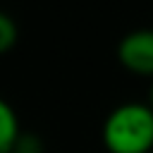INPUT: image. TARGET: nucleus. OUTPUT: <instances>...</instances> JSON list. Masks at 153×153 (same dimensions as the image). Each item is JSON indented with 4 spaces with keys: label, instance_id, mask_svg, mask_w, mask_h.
Returning a JSON list of instances; mask_svg holds the SVG:
<instances>
[{
    "label": "nucleus",
    "instance_id": "1",
    "mask_svg": "<svg viewBox=\"0 0 153 153\" xmlns=\"http://www.w3.org/2000/svg\"><path fill=\"white\" fill-rule=\"evenodd\" d=\"M100 139L108 153H151L153 110L139 100L115 105L103 120Z\"/></svg>",
    "mask_w": 153,
    "mask_h": 153
},
{
    "label": "nucleus",
    "instance_id": "2",
    "mask_svg": "<svg viewBox=\"0 0 153 153\" xmlns=\"http://www.w3.org/2000/svg\"><path fill=\"white\" fill-rule=\"evenodd\" d=\"M117 60L127 72L153 79V29L127 31L117 43Z\"/></svg>",
    "mask_w": 153,
    "mask_h": 153
},
{
    "label": "nucleus",
    "instance_id": "3",
    "mask_svg": "<svg viewBox=\"0 0 153 153\" xmlns=\"http://www.w3.org/2000/svg\"><path fill=\"white\" fill-rule=\"evenodd\" d=\"M19 131L22 129H19V120H17L14 108L5 98H0V153H12Z\"/></svg>",
    "mask_w": 153,
    "mask_h": 153
},
{
    "label": "nucleus",
    "instance_id": "4",
    "mask_svg": "<svg viewBox=\"0 0 153 153\" xmlns=\"http://www.w3.org/2000/svg\"><path fill=\"white\" fill-rule=\"evenodd\" d=\"M17 38H19V29H17V22L0 10V55L10 53L14 45H17Z\"/></svg>",
    "mask_w": 153,
    "mask_h": 153
},
{
    "label": "nucleus",
    "instance_id": "5",
    "mask_svg": "<svg viewBox=\"0 0 153 153\" xmlns=\"http://www.w3.org/2000/svg\"><path fill=\"white\" fill-rule=\"evenodd\" d=\"M43 139L33 131H19L12 153H43Z\"/></svg>",
    "mask_w": 153,
    "mask_h": 153
},
{
    "label": "nucleus",
    "instance_id": "6",
    "mask_svg": "<svg viewBox=\"0 0 153 153\" xmlns=\"http://www.w3.org/2000/svg\"><path fill=\"white\" fill-rule=\"evenodd\" d=\"M146 105L153 110V79H151V86H148V98H146Z\"/></svg>",
    "mask_w": 153,
    "mask_h": 153
},
{
    "label": "nucleus",
    "instance_id": "7",
    "mask_svg": "<svg viewBox=\"0 0 153 153\" xmlns=\"http://www.w3.org/2000/svg\"><path fill=\"white\" fill-rule=\"evenodd\" d=\"M151 153H153V151H151Z\"/></svg>",
    "mask_w": 153,
    "mask_h": 153
}]
</instances>
